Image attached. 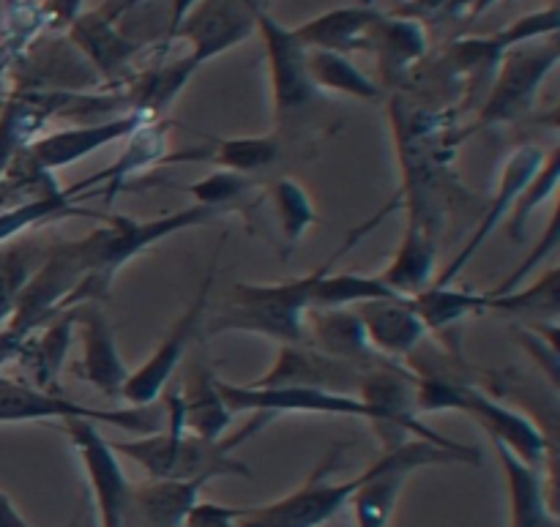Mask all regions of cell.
I'll return each mask as SVG.
<instances>
[{"instance_id": "cell-1", "label": "cell", "mask_w": 560, "mask_h": 527, "mask_svg": "<svg viewBox=\"0 0 560 527\" xmlns=\"http://www.w3.org/2000/svg\"><path fill=\"white\" fill-rule=\"evenodd\" d=\"M271 419L273 415L257 413V421H249L233 437L206 441L184 430L178 391H170L164 397L167 430L113 443V448L140 465L156 481H195L206 487L213 479H252V470L241 459H235V448L255 437Z\"/></svg>"}, {"instance_id": "cell-2", "label": "cell", "mask_w": 560, "mask_h": 527, "mask_svg": "<svg viewBox=\"0 0 560 527\" xmlns=\"http://www.w3.org/2000/svg\"><path fill=\"white\" fill-rule=\"evenodd\" d=\"M399 197H394L392 206L381 208L364 227H359L355 233H350V238L345 241L342 249L334 257H328L323 266H317L315 271L306 273L301 279H290V282L279 284H235L233 293L228 295L222 306L217 309V315L208 320L206 337H219V333L230 331H244V333H260V337L273 339L279 344H310V331H306V312H310V298L312 288L317 284V279L326 271H331L334 262L342 260L350 249L355 246V241L364 238L383 216L399 208Z\"/></svg>"}, {"instance_id": "cell-3", "label": "cell", "mask_w": 560, "mask_h": 527, "mask_svg": "<svg viewBox=\"0 0 560 527\" xmlns=\"http://www.w3.org/2000/svg\"><path fill=\"white\" fill-rule=\"evenodd\" d=\"M224 211H219V208L197 206L195 202V206L180 208V211L156 219L109 216L107 224H102V227L91 230V233L74 241L77 257H80V266L85 271V277L77 284L74 293L69 295L63 309L85 304V301H93V304L107 301L109 288L115 282V273L126 262H131L137 255L151 249L159 241L170 238L175 233H184V230L202 227V224L213 222Z\"/></svg>"}, {"instance_id": "cell-4", "label": "cell", "mask_w": 560, "mask_h": 527, "mask_svg": "<svg viewBox=\"0 0 560 527\" xmlns=\"http://www.w3.org/2000/svg\"><path fill=\"white\" fill-rule=\"evenodd\" d=\"M432 465H481V454L474 446H438L421 437H405L397 446L386 448L377 462L364 470L350 495L348 506L353 508L355 527H388L397 512L399 495L413 473Z\"/></svg>"}, {"instance_id": "cell-5", "label": "cell", "mask_w": 560, "mask_h": 527, "mask_svg": "<svg viewBox=\"0 0 560 527\" xmlns=\"http://www.w3.org/2000/svg\"><path fill=\"white\" fill-rule=\"evenodd\" d=\"M413 405L419 415L443 413V410L474 415L492 441L517 454L523 462L534 465V468H545V462H550L552 441H547L545 432L534 421H528V415L495 402L487 394H481L479 388L438 375H416Z\"/></svg>"}, {"instance_id": "cell-6", "label": "cell", "mask_w": 560, "mask_h": 527, "mask_svg": "<svg viewBox=\"0 0 560 527\" xmlns=\"http://www.w3.org/2000/svg\"><path fill=\"white\" fill-rule=\"evenodd\" d=\"M47 419H88L93 424H109L129 435L142 437L164 430V405H145V408L126 410H98L74 402L66 394H49L27 383L9 380L0 375V424H22V421Z\"/></svg>"}, {"instance_id": "cell-7", "label": "cell", "mask_w": 560, "mask_h": 527, "mask_svg": "<svg viewBox=\"0 0 560 527\" xmlns=\"http://www.w3.org/2000/svg\"><path fill=\"white\" fill-rule=\"evenodd\" d=\"M339 448H334L331 457L323 459L320 470L312 476L306 484L268 506L238 508V527H323L331 523L342 508H348L350 495L359 487L361 476L348 481L328 484L326 476L337 468Z\"/></svg>"}, {"instance_id": "cell-8", "label": "cell", "mask_w": 560, "mask_h": 527, "mask_svg": "<svg viewBox=\"0 0 560 527\" xmlns=\"http://www.w3.org/2000/svg\"><path fill=\"white\" fill-rule=\"evenodd\" d=\"M556 44H550L547 49H512V52H506V58H503L501 63V74H498L487 102L481 104L476 124H470L468 129H463L459 134L448 137L446 145H459V142L468 140L474 131L487 129V126L509 124V120L523 118V115L534 107L536 91H539L541 82L547 80V74L556 69Z\"/></svg>"}, {"instance_id": "cell-9", "label": "cell", "mask_w": 560, "mask_h": 527, "mask_svg": "<svg viewBox=\"0 0 560 527\" xmlns=\"http://www.w3.org/2000/svg\"><path fill=\"white\" fill-rule=\"evenodd\" d=\"M219 397L233 415L238 413H317V415H345V419H364L372 426L377 424V413L355 394L323 391V388L304 386H235V383L217 380Z\"/></svg>"}, {"instance_id": "cell-10", "label": "cell", "mask_w": 560, "mask_h": 527, "mask_svg": "<svg viewBox=\"0 0 560 527\" xmlns=\"http://www.w3.org/2000/svg\"><path fill=\"white\" fill-rule=\"evenodd\" d=\"M219 251H222V244H219L217 251H213L211 268H208L195 301H191V304L184 309V315L173 323V328H170L167 337L162 339V344L153 350L151 359H148L137 372H129V377H126L118 399H124L129 408H145V405H153L159 397H162L164 386H167L170 377L175 375V370H178L180 361H184L191 339L200 333L202 320H206V312H208V295H211L213 277H217Z\"/></svg>"}, {"instance_id": "cell-11", "label": "cell", "mask_w": 560, "mask_h": 527, "mask_svg": "<svg viewBox=\"0 0 560 527\" xmlns=\"http://www.w3.org/2000/svg\"><path fill=\"white\" fill-rule=\"evenodd\" d=\"M60 430L66 432L71 448L80 454L82 465H85L88 487H91L98 512V525L129 527V503L135 487L126 479L113 443L88 419H63Z\"/></svg>"}, {"instance_id": "cell-12", "label": "cell", "mask_w": 560, "mask_h": 527, "mask_svg": "<svg viewBox=\"0 0 560 527\" xmlns=\"http://www.w3.org/2000/svg\"><path fill=\"white\" fill-rule=\"evenodd\" d=\"M255 20L266 38L268 60H271L273 109H277L279 126H284L293 115L304 113L320 96V91L312 82L310 69H306V47L299 42L295 31L282 27L266 11H255Z\"/></svg>"}, {"instance_id": "cell-13", "label": "cell", "mask_w": 560, "mask_h": 527, "mask_svg": "<svg viewBox=\"0 0 560 527\" xmlns=\"http://www.w3.org/2000/svg\"><path fill=\"white\" fill-rule=\"evenodd\" d=\"M255 25V9H249L246 0H202L184 16L173 38L184 36L189 42L191 52L184 60L191 71H197L202 63L244 42Z\"/></svg>"}, {"instance_id": "cell-14", "label": "cell", "mask_w": 560, "mask_h": 527, "mask_svg": "<svg viewBox=\"0 0 560 527\" xmlns=\"http://www.w3.org/2000/svg\"><path fill=\"white\" fill-rule=\"evenodd\" d=\"M71 315H74V328H80L82 339V359L71 366V375L102 391L104 397L118 399L129 370L120 359L115 331L102 304L85 301V304L71 306Z\"/></svg>"}, {"instance_id": "cell-15", "label": "cell", "mask_w": 560, "mask_h": 527, "mask_svg": "<svg viewBox=\"0 0 560 527\" xmlns=\"http://www.w3.org/2000/svg\"><path fill=\"white\" fill-rule=\"evenodd\" d=\"M145 120V115L140 113H126L118 115V118L102 120V124L52 131V134L47 137H36V140L31 142V148L25 151V156L31 159L36 173H55V169H63L69 167V164L80 162V159L91 156L98 148H107L113 145V142L124 140L131 131L140 129Z\"/></svg>"}, {"instance_id": "cell-16", "label": "cell", "mask_w": 560, "mask_h": 527, "mask_svg": "<svg viewBox=\"0 0 560 527\" xmlns=\"http://www.w3.org/2000/svg\"><path fill=\"white\" fill-rule=\"evenodd\" d=\"M545 159H547L545 148H539V145H523L506 159V164H503V169H501V178H498L495 197H492L490 208H487V213L481 216L474 238H470V244L465 246L457 257H454L452 266L443 268V271L438 273L435 282L432 284H438V288H443V284H454V279L463 273V268L474 260L476 251H479L481 246H485V241L490 238L492 230H498V224L503 222V216H509V213H512L514 202H517V197L523 195L525 186L530 184V178L539 173V167L545 164Z\"/></svg>"}, {"instance_id": "cell-17", "label": "cell", "mask_w": 560, "mask_h": 527, "mask_svg": "<svg viewBox=\"0 0 560 527\" xmlns=\"http://www.w3.org/2000/svg\"><path fill=\"white\" fill-rule=\"evenodd\" d=\"M350 309L359 315L366 339H370V344L383 359H402V355H410L419 348L421 339L427 337L424 323H421L413 304L405 295L366 301V304L350 306Z\"/></svg>"}, {"instance_id": "cell-18", "label": "cell", "mask_w": 560, "mask_h": 527, "mask_svg": "<svg viewBox=\"0 0 560 527\" xmlns=\"http://www.w3.org/2000/svg\"><path fill=\"white\" fill-rule=\"evenodd\" d=\"M164 156H167V124L159 120H145L140 129H135L129 134V145L124 148L118 159H115L109 167L98 169L91 178L74 184L69 191L71 197L88 195L91 189H104L107 195V202L113 200L115 191L131 178V175L142 173V169H151L153 164H162Z\"/></svg>"}, {"instance_id": "cell-19", "label": "cell", "mask_w": 560, "mask_h": 527, "mask_svg": "<svg viewBox=\"0 0 560 527\" xmlns=\"http://www.w3.org/2000/svg\"><path fill=\"white\" fill-rule=\"evenodd\" d=\"M495 448L501 457L503 476H506L512 527H558L556 497L547 492L550 484L545 481L541 468L523 462L501 443H495Z\"/></svg>"}, {"instance_id": "cell-20", "label": "cell", "mask_w": 560, "mask_h": 527, "mask_svg": "<svg viewBox=\"0 0 560 527\" xmlns=\"http://www.w3.org/2000/svg\"><path fill=\"white\" fill-rule=\"evenodd\" d=\"M310 317V344L320 353L331 355V359L348 361V364L361 366H375L383 359L366 339L364 326H361L359 315L353 309H326V312H306Z\"/></svg>"}, {"instance_id": "cell-21", "label": "cell", "mask_w": 560, "mask_h": 527, "mask_svg": "<svg viewBox=\"0 0 560 527\" xmlns=\"http://www.w3.org/2000/svg\"><path fill=\"white\" fill-rule=\"evenodd\" d=\"M408 211L410 219L408 227H405L402 244H399L392 266L381 273L383 282L397 295H405V298L421 293V290H427L435 282L438 260V246L430 227H427V219L421 213H416L413 208H408Z\"/></svg>"}, {"instance_id": "cell-22", "label": "cell", "mask_w": 560, "mask_h": 527, "mask_svg": "<svg viewBox=\"0 0 560 527\" xmlns=\"http://www.w3.org/2000/svg\"><path fill=\"white\" fill-rule=\"evenodd\" d=\"M381 16L375 5H345L310 20L295 31V36L306 49H328L339 55L370 49L372 27Z\"/></svg>"}, {"instance_id": "cell-23", "label": "cell", "mask_w": 560, "mask_h": 527, "mask_svg": "<svg viewBox=\"0 0 560 527\" xmlns=\"http://www.w3.org/2000/svg\"><path fill=\"white\" fill-rule=\"evenodd\" d=\"M217 380L219 377L206 364L195 361L186 370L184 388L178 391L184 430L197 437H206V441L224 437L230 421H233V413H230L228 405L219 397Z\"/></svg>"}, {"instance_id": "cell-24", "label": "cell", "mask_w": 560, "mask_h": 527, "mask_svg": "<svg viewBox=\"0 0 560 527\" xmlns=\"http://www.w3.org/2000/svg\"><path fill=\"white\" fill-rule=\"evenodd\" d=\"M71 339H74V315L71 309H63L47 326L38 328V333H31L22 342L16 361L31 372L33 386L49 394H63L58 386V375L69 355Z\"/></svg>"}, {"instance_id": "cell-25", "label": "cell", "mask_w": 560, "mask_h": 527, "mask_svg": "<svg viewBox=\"0 0 560 527\" xmlns=\"http://www.w3.org/2000/svg\"><path fill=\"white\" fill-rule=\"evenodd\" d=\"M202 484L195 481H156L131 490L129 527H184V519L200 501Z\"/></svg>"}, {"instance_id": "cell-26", "label": "cell", "mask_w": 560, "mask_h": 527, "mask_svg": "<svg viewBox=\"0 0 560 527\" xmlns=\"http://www.w3.org/2000/svg\"><path fill=\"white\" fill-rule=\"evenodd\" d=\"M58 93L33 91H20V96L3 102L0 107V175L9 169L11 159L31 148L49 115L58 113Z\"/></svg>"}, {"instance_id": "cell-27", "label": "cell", "mask_w": 560, "mask_h": 527, "mask_svg": "<svg viewBox=\"0 0 560 527\" xmlns=\"http://www.w3.org/2000/svg\"><path fill=\"white\" fill-rule=\"evenodd\" d=\"M370 49H375L381 58L383 82L386 85H397L405 80L410 66L427 52V36L424 27L413 20H402V16H381L377 25L372 27Z\"/></svg>"}, {"instance_id": "cell-28", "label": "cell", "mask_w": 560, "mask_h": 527, "mask_svg": "<svg viewBox=\"0 0 560 527\" xmlns=\"http://www.w3.org/2000/svg\"><path fill=\"white\" fill-rule=\"evenodd\" d=\"M410 304H413L416 315L421 317L427 331L443 333L468 315H481V312L490 309V295L479 293V290L454 288V284H443V288L430 284L421 293L410 295Z\"/></svg>"}, {"instance_id": "cell-29", "label": "cell", "mask_w": 560, "mask_h": 527, "mask_svg": "<svg viewBox=\"0 0 560 527\" xmlns=\"http://www.w3.org/2000/svg\"><path fill=\"white\" fill-rule=\"evenodd\" d=\"M71 36H74V42L85 49L88 58L96 63V69L102 71L107 80H115V77L124 71V66L129 63L131 55L137 52L135 44L126 42L102 11L74 16V20H71Z\"/></svg>"}, {"instance_id": "cell-30", "label": "cell", "mask_w": 560, "mask_h": 527, "mask_svg": "<svg viewBox=\"0 0 560 527\" xmlns=\"http://www.w3.org/2000/svg\"><path fill=\"white\" fill-rule=\"evenodd\" d=\"M394 290L383 282L381 277H364V273H334L326 271L317 284L312 288L310 312H326V309H350V306L366 304V301L377 298H394Z\"/></svg>"}, {"instance_id": "cell-31", "label": "cell", "mask_w": 560, "mask_h": 527, "mask_svg": "<svg viewBox=\"0 0 560 527\" xmlns=\"http://www.w3.org/2000/svg\"><path fill=\"white\" fill-rule=\"evenodd\" d=\"M49 244H38L33 238H14L0 244V326H5L14 312L16 298L22 295L25 284L47 257Z\"/></svg>"}, {"instance_id": "cell-32", "label": "cell", "mask_w": 560, "mask_h": 527, "mask_svg": "<svg viewBox=\"0 0 560 527\" xmlns=\"http://www.w3.org/2000/svg\"><path fill=\"white\" fill-rule=\"evenodd\" d=\"M282 159L284 142L279 131L260 137H228V140H217V148L211 153L213 164L238 175L266 173V169L277 167Z\"/></svg>"}, {"instance_id": "cell-33", "label": "cell", "mask_w": 560, "mask_h": 527, "mask_svg": "<svg viewBox=\"0 0 560 527\" xmlns=\"http://www.w3.org/2000/svg\"><path fill=\"white\" fill-rule=\"evenodd\" d=\"M66 216H93V213L74 208V197L69 191L52 189L49 195L33 197V200L22 202V206L0 211V244L20 238L22 233H27L31 227H38V224H47Z\"/></svg>"}, {"instance_id": "cell-34", "label": "cell", "mask_w": 560, "mask_h": 527, "mask_svg": "<svg viewBox=\"0 0 560 527\" xmlns=\"http://www.w3.org/2000/svg\"><path fill=\"white\" fill-rule=\"evenodd\" d=\"M306 69H310V77L312 82H315L317 91L326 87V91L348 93V96L366 98V102L381 98V87H377L370 77L361 74V71L339 52L306 49Z\"/></svg>"}, {"instance_id": "cell-35", "label": "cell", "mask_w": 560, "mask_h": 527, "mask_svg": "<svg viewBox=\"0 0 560 527\" xmlns=\"http://www.w3.org/2000/svg\"><path fill=\"white\" fill-rule=\"evenodd\" d=\"M490 309L528 317L530 323H558L560 271L558 268H550V271L528 290H514V293L495 295V298L490 295Z\"/></svg>"}, {"instance_id": "cell-36", "label": "cell", "mask_w": 560, "mask_h": 527, "mask_svg": "<svg viewBox=\"0 0 560 527\" xmlns=\"http://www.w3.org/2000/svg\"><path fill=\"white\" fill-rule=\"evenodd\" d=\"M271 200L277 208L279 227H282L284 244L288 249H295L299 241L304 238L306 230L317 222L315 206H312L310 195L301 184H295L293 178H277L271 184Z\"/></svg>"}, {"instance_id": "cell-37", "label": "cell", "mask_w": 560, "mask_h": 527, "mask_svg": "<svg viewBox=\"0 0 560 527\" xmlns=\"http://www.w3.org/2000/svg\"><path fill=\"white\" fill-rule=\"evenodd\" d=\"M558 178H560V145H556L550 153H547L539 173L530 178V184L525 186L523 195H520L517 202H514L512 213H509V216H512V222H509V235H512V241H523L525 227H528L536 208L556 195Z\"/></svg>"}, {"instance_id": "cell-38", "label": "cell", "mask_w": 560, "mask_h": 527, "mask_svg": "<svg viewBox=\"0 0 560 527\" xmlns=\"http://www.w3.org/2000/svg\"><path fill=\"white\" fill-rule=\"evenodd\" d=\"M255 186V180L249 175L230 173V169H217L208 178L197 180V184L186 186V195L195 197L197 206L219 208V211H233L238 208V202L244 200L246 191Z\"/></svg>"}, {"instance_id": "cell-39", "label": "cell", "mask_w": 560, "mask_h": 527, "mask_svg": "<svg viewBox=\"0 0 560 527\" xmlns=\"http://www.w3.org/2000/svg\"><path fill=\"white\" fill-rule=\"evenodd\" d=\"M474 0H408L394 11V16L413 20L419 25H438L443 20H452L459 11H465Z\"/></svg>"}, {"instance_id": "cell-40", "label": "cell", "mask_w": 560, "mask_h": 527, "mask_svg": "<svg viewBox=\"0 0 560 527\" xmlns=\"http://www.w3.org/2000/svg\"><path fill=\"white\" fill-rule=\"evenodd\" d=\"M556 246H558V208H556V211H552L550 224H547V235H545V241H541V244L536 246L534 255H530L528 260H525L523 266L517 268V271L509 273V277L503 279V282L498 284L495 290H487V293H490L492 298H495V295H506V293H514V290H520V282H523V279L528 277L530 271H534L536 262H541V260H545L547 255H552V251H556Z\"/></svg>"}, {"instance_id": "cell-41", "label": "cell", "mask_w": 560, "mask_h": 527, "mask_svg": "<svg viewBox=\"0 0 560 527\" xmlns=\"http://www.w3.org/2000/svg\"><path fill=\"white\" fill-rule=\"evenodd\" d=\"M184 527H238V508L222 506V503H195Z\"/></svg>"}, {"instance_id": "cell-42", "label": "cell", "mask_w": 560, "mask_h": 527, "mask_svg": "<svg viewBox=\"0 0 560 527\" xmlns=\"http://www.w3.org/2000/svg\"><path fill=\"white\" fill-rule=\"evenodd\" d=\"M0 527H33L3 490H0Z\"/></svg>"}, {"instance_id": "cell-43", "label": "cell", "mask_w": 560, "mask_h": 527, "mask_svg": "<svg viewBox=\"0 0 560 527\" xmlns=\"http://www.w3.org/2000/svg\"><path fill=\"white\" fill-rule=\"evenodd\" d=\"M474 3H476V14H481V11H485V9H490V5L492 3H498V0H474Z\"/></svg>"}, {"instance_id": "cell-44", "label": "cell", "mask_w": 560, "mask_h": 527, "mask_svg": "<svg viewBox=\"0 0 560 527\" xmlns=\"http://www.w3.org/2000/svg\"><path fill=\"white\" fill-rule=\"evenodd\" d=\"M25 3H31V0H25ZM20 5H22V0H5V9H9L11 14H14V11L20 9Z\"/></svg>"}, {"instance_id": "cell-45", "label": "cell", "mask_w": 560, "mask_h": 527, "mask_svg": "<svg viewBox=\"0 0 560 527\" xmlns=\"http://www.w3.org/2000/svg\"><path fill=\"white\" fill-rule=\"evenodd\" d=\"M69 527H93V523H88L85 517H77V523L69 525Z\"/></svg>"}, {"instance_id": "cell-46", "label": "cell", "mask_w": 560, "mask_h": 527, "mask_svg": "<svg viewBox=\"0 0 560 527\" xmlns=\"http://www.w3.org/2000/svg\"><path fill=\"white\" fill-rule=\"evenodd\" d=\"M0 107H3V98H0Z\"/></svg>"}, {"instance_id": "cell-47", "label": "cell", "mask_w": 560, "mask_h": 527, "mask_svg": "<svg viewBox=\"0 0 560 527\" xmlns=\"http://www.w3.org/2000/svg\"><path fill=\"white\" fill-rule=\"evenodd\" d=\"M93 527H96V525H93Z\"/></svg>"}]
</instances>
